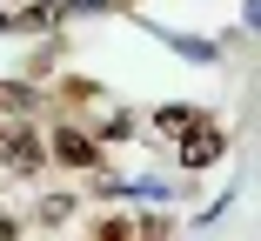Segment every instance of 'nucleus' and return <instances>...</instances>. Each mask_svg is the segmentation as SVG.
<instances>
[{
    "label": "nucleus",
    "mask_w": 261,
    "mask_h": 241,
    "mask_svg": "<svg viewBox=\"0 0 261 241\" xmlns=\"http://www.w3.org/2000/svg\"><path fill=\"white\" fill-rule=\"evenodd\" d=\"M215 154H221V134H215V127H194V134H188V148H181V161H188V168L215 161Z\"/></svg>",
    "instance_id": "1"
},
{
    "label": "nucleus",
    "mask_w": 261,
    "mask_h": 241,
    "mask_svg": "<svg viewBox=\"0 0 261 241\" xmlns=\"http://www.w3.org/2000/svg\"><path fill=\"white\" fill-rule=\"evenodd\" d=\"M54 148H61L67 161H87V141H81V134H61V141H54Z\"/></svg>",
    "instance_id": "3"
},
{
    "label": "nucleus",
    "mask_w": 261,
    "mask_h": 241,
    "mask_svg": "<svg viewBox=\"0 0 261 241\" xmlns=\"http://www.w3.org/2000/svg\"><path fill=\"white\" fill-rule=\"evenodd\" d=\"M0 154L14 161V174H40V148H34L27 134H14V141H7V148H0Z\"/></svg>",
    "instance_id": "2"
},
{
    "label": "nucleus",
    "mask_w": 261,
    "mask_h": 241,
    "mask_svg": "<svg viewBox=\"0 0 261 241\" xmlns=\"http://www.w3.org/2000/svg\"><path fill=\"white\" fill-rule=\"evenodd\" d=\"M7 234H14V221H7V215H0V241H7Z\"/></svg>",
    "instance_id": "4"
}]
</instances>
